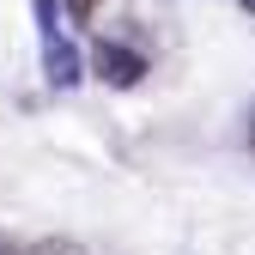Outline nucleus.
<instances>
[{
  "mask_svg": "<svg viewBox=\"0 0 255 255\" xmlns=\"http://www.w3.org/2000/svg\"><path fill=\"white\" fill-rule=\"evenodd\" d=\"M43 12V67H49V85H79V49L67 43V30L55 18V0H37Z\"/></svg>",
  "mask_w": 255,
  "mask_h": 255,
  "instance_id": "obj_1",
  "label": "nucleus"
},
{
  "mask_svg": "<svg viewBox=\"0 0 255 255\" xmlns=\"http://www.w3.org/2000/svg\"><path fill=\"white\" fill-rule=\"evenodd\" d=\"M91 73H98L104 85H140L146 61L134 49H122V43H98V49H91Z\"/></svg>",
  "mask_w": 255,
  "mask_h": 255,
  "instance_id": "obj_2",
  "label": "nucleus"
},
{
  "mask_svg": "<svg viewBox=\"0 0 255 255\" xmlns=\"http://www.w3.org/2000/svg\"><path fill=\"white\" fill-rule=\"evenodd\" d=\"M24 255H85L79 243H67V237H49V243H30Z\"/></svg>",
  "mask_w": 255,
  "mask_h": 255,
  "instance_id": "obj_3",
  "label": "nucleus"
},
{
  "mask_svg": "<svg viewBox=\"0 0 255 255\" xmlns=\"http://www.w3.org/2000/svg\"><path fill=\"white\" fill-rule=\"evenodd\" d=\"M67 6H73V18H91V12H98V0H67Z\"/></svg>",
  "mask_w": 255,
  "mask_h": 255,
  "instance_id": "obj_4",
  "label": "nucleus"
},
{
  "mask_svg": "<svg viewBox=\"0 0 255 255\" xmlns=\"http://www.w3.org/2000/svg\"><path fill=\"white\" fill-rule=\"evenodd\" d=\"M0 255H24V243H6V237H0Z\"/></svg>",
  "mask_w": 255,
  "mask_h": 255,
  "instance_id": "obj_5",
  "label": "nucleus"
},
{
  "mask_svg": "<svg viewBox=\"0 0 255 255\" xmlns=\"http://www.w3.org/2000/svg\"><path fill=\"white\" fill-rule=\"evenodd\" d=\"M249 146H255V116H249Z\"/></svg>",
  "mask_w": 255,
  "mask_h": 255,
  "instance_id": "obj_6",
  "label": "nucleus"
}]
</instances>
